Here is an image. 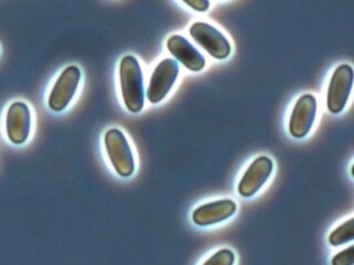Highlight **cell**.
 I'll return each mask as SVG.
<instances>
[{
  "label": "cell",
  "instance_id": "obj_3",
  "mask_svg": "<svg viewBox=\"0 0 354 265\" xmlns=\"http://www.w3.org/2000/svg\"><path fill=\"white\" fill-rule=\"evenodd\" d=\"M80 77L82 73L76 65H69L59 73L47 98V105L51 110L62 112L66 109L79 87Z\"/></svg>",
  "mask_w": 354,
  "mask_h": 265
},
{
  "label": "cell",
  "instance_id": "obj_5",
  "mask_svg": "<svg viewBox=\"0 0 354 265\" xmlns=\"http://www.w3.org/2000/svg\"><path fill=\"white\" fill-rule=\"evenodd\" d=\"M353 87V68L347 63L339 65L329 80L326 106L330 113H340L350 97Z\"/></svg>",
  "mask_w": 354,
  "mask_h": 265
},
{
  "label": "cell",
  "instance_id": "obj_11",
  "mask_svg": "<svg viewBox=\"0 0 354 265\" xmlns=\"http://www.w3.org/2000/svg\"><path fill=\"white\" fill-rule=\"evenodd\" d=\"M167 50L188 70L199 72L205 68V57L181 35H171L167 39Z\"/></svg>",
  "mask_w": 354,
  "mask_h": 265
},
{
  "label": "cell",
  "instance_id": "obj_9",
  "mask_svg": "<svg viewBox=\"0 0 354 265\" xmlns=\"http://www.w3.org/2000/svg\"><path fill=\"white\" fill-rule=\"evenodd\" d=\"M274 168V163L271 157L261 155L256 157L246 171L243 173L242 178L238 184V193L242 197H250L253 196L270 178Z\"/></svg>",
  "mask_w": 354,
  "mask_h": 265
},
{
  "label": "cell",
  "instance_id": "obj_8",
  "mask_svg": "<svg viewBox=\"0 0 354 265\" xmlns=\"http://www.w3.org/2000/svg\"><path fill=\"white\" fill-rule=\"evenodd\" d=\"M317 99L313 94H303L295 102L289 117V132L295 138H304L315 120Z\"/></svg>",
  "mask_w": 354,
  "mask_h": 265
},
{
  "label": "cell",
  "instance_id": "obj_14",
  "mask_svg": "<svg viewBox=\"0 0 354 265\" xmlns=\"http://www.w3.org/2000/svg\"><path fill=\"white\" fill-rule=\"evenodd\" d=\"M354 261V247L348 246L343 251H339L332 258V265H353Z\"/></svg>",
  "mask_w": 354,
  "mask_h": 265
},
{
  "label": "cell",
  "instance_id": "obj_1",
  "mask_svg": "<svg viewBox=\"0 0 354 265\" xmlns=\"http://www.w3.org/2000/svg\"><path fill=\"white\" fill-rule=\"evenodd\" d=\"M119 81L123 104L127 110L137 113L144 106V80L138 59L134 55H124L119 65Z\"/></svg>",
  "mask_w": 354,
  "mask_h": 265
},
{
  "label": "cell",
  "instance_id": "obj_10",
  "mask_svg": "<svg viewBox=\"0 0 354 265\" xmlns=\"http://www.w3.org/2000/svg\"><path fill=\"white\" fill-rule=\"evenodd\" d=\"M235 211L236 204L234 200L220 199L196 207L192 213V221L199 226H209L228 219Z\"/></svg>",
  "mask_w": 354,
  "mask_h": 265
},
{
  "label": "cell",
  "instance_id": "obj_12",
  "mask_svg": "<svg viewBox=\"0 0 354 265\" xmlns=\"http://www.w3.org/2000/svg\"><path fill=\"white\" fill-rule=\"evenodd\" d=\"M354 237V219L348 218L339 226H336L328 237L330 246H342L344 243H350Z\"/></svg>",
  "mask_w": 354,
  "mask_h": 265
},
{
  "label": "cell",
  "instance_id": "obj_13",
  "mask_svg": "<svg viewBox=\"0 0 354 265\" xmlns=\"http://www.w3.org/2000/svg\"><path fill=\"white\" fill-rule=\"evenodd\" d=\"M235 254L230 248H221L210 255L202 265H234Z\"/></svg>",
  "mask_w": 354,
  "mask_h": 265
},
{
  "label": "cell",
  "instance_id": "obj_2",
  "mask_svg": "<svg viewBox=\"0 0 354 265\" xmlns=\"http://www.w3.org/2000/svg\"><path fill=\"white\" fill-rule=\"evenodd\" d=\"M108 159L120 177H130L136 170L134 156L126 135L119 128H109L104 135Z\"/></svg>",
  "mask_w": 354,
  "mask_h": 265
},
{
  "label": "cell",
  "instance_id": "obj_7",
  "mask_svg": "<svg viewBox=\"0 0 354 265\" xmlns=\"http://www.w3.org/2000/svg\"><path fill=\"white\" fill-rule=\"evenodd\" d=\"M189 35L216 59H225L231 52L228 39L207 22H194L189 28Z\"/></svg>",
  "mask_w": 354,
  "mask_h": 265
},
{
  "label": "cell",
  "instance_id": "obj_15",
  "mask_svg": "<svg viewBox=\"0 0 354 265\" xmlns=\"http://www.w3.org/2000/svg\"><path fill=\"white\" fill-rule=\"evenodd\" d=\"M184 4L188 6V7H191V8L195 10V11H199V12L206 11V10L209 8V6H210V3L206 1V0H196V1H188V0H185Z\"/></svg>",
  "mask_w": 354,
  "mask_h": 265
},
{
  "label": "cell",
  "instance_id": "obj_4",
  "mask_svg": "<svg viewBox=\"0 0 354 265\" xmlns=\"http://www.w3.org/2000/svg\"><path fill=\"white\" fill-rule=\"evenodd\" d=\"M6 135L11 144L22 145L28 141L32 127L30 108L24 101H12L6 110Z\"/></svg>",
  "mask_w": 354,
  "mask_h": 265
},
{
  "label": "cell",
  "instance_id": "obj_6",
  "mask_svg": "<svg viewBox=\"0 0 354 265\" xmlns=\"http://www.w3.org/2000/svg\"><path fill=\"white\" fill-rule=\"evenodd\" d=\"M178 76V63L174 58L162 59L153 69L149 86L145 92L147 99L151 104H159L171 90Z\"/></svg>",
  "mask_w": 354,
  "mask_h": 265
}]
</instances>
